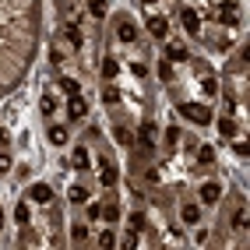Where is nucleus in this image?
Segmentation results:
<instances>
[{
  "label": "nucleus",
  "mask_w": 250,
  "mask_h": 250,
  "mask_svg": "<svg viewBox=\"0 0 250 250\" xmlns=\"http://www.w3.org/2000/svg\"><path fill=\"white\" fill-rule=\"evenodd\" d=\"M67 116H71V120H85V116H88L85 95H71V99H67Z\"/></svg>",
  "instance_id": "4468645a"
},
{
  "label": "nucleus",
  "mask_w": 250,
  "mask_h": 250,
  "mask_svg": "<svg viewBox=\"0 0 250 250\" xmlns=\"http://www.w3.org/2000/svg\"><path fill=\"white\" fill-rule=\"evenodd\" d=\"M11 166H14V162H11V155L4 152V148H0V176H7V173H11Z\"/></svg>",
  "instance_id": "473e14b6"
},
{
  "label": "nucleus",
  "mask_w": 250,
  "mask_h": 250,
  "mask_svg": "<svg viewBox=\"0 0 250 250\" xmlns=\"http://www.w3.org/2000/svg\"><path fill=\"white\" fill-rule=\"evenodd\" d=\"M88 243V226L85 222H71V247Z\"/></svg>",
  "instance_id": "aec40b11"
},
{
  "label": "nucleus",
  "mask_w": 250,
  "mask_h": 250,
  "mask_svg": "<svg viewBox=\"0 0 250 250\" xmlns=\"http://www.w3.org/2000/svg\"><path fill=\"white\" fill-rule=\"evenodd\" d=\"M180 127H166V134H162V145H166V152H176L180 148Z\"/></svg>",
  "instance_id": "4be33fe9"
},
{
  "label": "nucleus",
  "mask_w": 250,
  "mask_h": 250,
  "mask_svg": "<svg viewBox=\"0 0 250 250\" xmlns=\"http://www.w3.org/2000/svg\"><path fill=\"white\" fill-rule=\"evenodd\" d=\"M57 88H60L63 95H67V99H71V95H81V81L67 74V78H60V81H57Z\"/></svg>",
  "instance_id": "6ab92c4d"
},
{
  "label": "nucleus",
  "mask_w": 250,
  "mask_h": 250,
  "mask_svg": "<svg viewBox=\"0 0 250 250\" xmlns=\"http://www.w3.org/2000/svg\"><path fill=\"white\" fill-rule=\"evenodd\" d=\"M49 145H53V148H63V145H67V127H60V124H53V127H49Z\"/></svg>",
  "instance_id": "412c9836"
},
{
  "label": "nucleus",
  "mask_w": 250,
  "mask_h": 250,
  "mask_svg": "<svg viewBox=\"0 0 250 250\" xmlns=\"http://www.w3.org/2000/svg\"><path fill=\"white\" fill-rule=\"evenodd\" d=\"M103 99H106V106H113L116 99H120V92H116V88H106V92H103Z\"/></svg>",
  "instance_id": "e433bc0d"
},
{
  "label": "nucleus",
  "mask_w": 250,
  "mask_h": 250,
  "mask_svg": "<svg viewBox=\"0 0 250 250\" xmlns=\"http://www.w3.org/2000/svg\"><path fill=\"white\" fill-rule=\"evenodd\" d=\"M197 162H201V166H215V148L211 145H197Z\"/></svg>",
  "instance_id": "bb28decb"
},
{
  "label": "nucleus",
  "mask_w": 250,
  "mask_h": 250,
  "mask_svg": "<svg viewBox=\"0 0 250 250\" xmlns=\"http://www.w3.org/2000/svg\"><path fill=\"white\" fill-rule=\"evenodd\" d=\"M201 92L211 99V95H219V78H215L208 67H205V63H201Z\"/></svg>",
  "instance_id": "f3484780"
},
{
  "label": "nucleus",
  "mask_w": 250,
  "mask_h": 250,
  "mask_svg": "<svg viewBox=\"0 0 250 250\" xmlns=\"http://www.w3.org/2000/svg\"><path fill=\"white\" fill-rule=\"evenodd\" d=\"M0 226H4V208H0Z\"/></svg>",
  "instance_id": "a19ab883"
},
{
  "label": "nucleus",
  "mask_w": 250,
  "mask_h": 250,
  "mask_svg": "<svg viewBox=\"0 0 250 250\" xmlns=\"http://www.w3.org/2000/svg\"><path fill=\"white\" fill-rule=\"evenodd\" d=\"M103 219H106L109 226H116V222H120V205H116V197H109V201L103 205Z\"/></svg>",
  "instance_id": "5701e85b"
},
{
  "label": "nucleus",
  "mask_w": 250,
  "mask_h": 250,
  "mask_svg": "<svg viewBox=\"0 0 250 250\" xmlns=\"http://www.w3.org/2000/svg\"><path fill=\"white\" fill-rule=\"evenodd\" d=\"M116 180H120V169H116V162L103 159V162H99V183H103L106 190H113V187H116Z\"/></svg>",
  "instance_id": "f8f14e48"
},
{
  "label": "nucleus",
  "mask_w": 250,
  "mask_h": 250,
  "mask_svg": "<svg viewBox=\"0 0 250 250\" xmlns=\"http://www.w3.org/2000/svg\"><path fill=\"white\" fill-rule=\"evenodd\" d=\"M7 145H11V134H7L4 127H0V148H7Z\"/></svg>",
  "instance_id": "58836bf2"
},
{
  "label": "nucleus",
  "mask_w": 250,
  "mask_h": 250,
  "mask_svg": "<svg viewBox=\"0 0 250 250\" xmlns=\"http://www.w3.org/2000/svg\"><path fill=\"white\" fill-rule=\"evenodd\" d=\"M130 71H134V78H145V74H148V67H145V60H134V63H130Z\"/></svg>",
  "instance_id": "c9c22d12"
},
{
  "label": "nucleus",
  "mask_w": 250,
  "mask_h": 250,
  "mask_svg": "<svg viewBox=\"0 0 250 250\" xmlns=\"http://www.w3.org/2000/svg\"><path fill=\"white\" fill-rule=\"evenodd\" d=\"M39 109H42L46 116H53V109H57V99H53V95H42V99H39Z\"/></svg>",
  "instance_id": "2f4dec72"
},
{
  "label": "nucleus",
  "mask_w": 250,
  "mask_h": 250,
  "mask_svg": "<svg viewBox=\"0 0 250 250\" xmlns=\"http://www.w3.org/2000/svg\"><path fill=\"white\" fill-rule=\"evenodd\" d=\"M63 39H67V46L74 49V53H81V49H85V32H81L78 21H67V28H63Z\"/></svg>",
  "instance_id": "ddd939ff"
},
{
  "label": "nucleus",
  "mask_w": 250,
  "mask_h": 250,
  "mask_svg": "<svg viewBox=\"0 0 250 250\" xmlns=\"http://www.w3.org/2000/svg\"><path fill=\"white\" fill-rule=\"evenodd\" d=\"M67 201L71 205H85L88 201V190L81 187V183H71V187H67Z\"/></svg>",
  "instance_id": "393cba45"
},
{
  "label": "nucleus",
  "mask_w": 250,
  "mask_h": 250,
  "mask_svg": "<svg viewBox=\"0 0 250 250\" xmlns=\"http://www.w3.org/2000/svg\"><path fill=\"white\" fill-rule=\"evenodd\" d=\"M169 18H166V14H152V21H148V36L152 39H159V42H166L169 39Z\"/></svg>",
  "instance_id": "1a4fd4ad"
},
{
  "label": "nucleus",
  "mask_w": 250,
  "mask_h": 250,
  "mask_svg": "<svg viewBox=\"0 0 250 250\" xmlns=\"http://www.w3.org/2000/svg\"><path fill=\"white\" fill-rule=\"evenodd\" d=\"M240 18H243L240 0H211V21L219 28H240Z\"/></svg>",
  "instance_id": "f257e3e1"
},
{
  "label": "nucleus",
  "mask_w": 250,
  "mask_h": 250,
  "mask_svg": "<svg viewBox=\"0 0 250 250\" xmlns=\"http://www.w3.org/2000/svg\"><path fill=\"white\" fill-rule=\"evenodd\" d=\"M127 229H130V232H145V215H141V211H130V215H127Z\"/></svg>",
  "instance_id": "cd10ccee"
},
{
  "label": "nucleus",
  "mask_w": 250,
  "mask_h": 250,
  "mask_svg": "<svg viewBox=\"0 0 250 250\" xmlns=\"http://www.w3.org/2000/svg\"><path fill=\"white\" fill-rule=\"evenodd\" d=\"M247 152H250V145H247V141H240V138H236V155H240V159H247Z\"/></svg>",
  "instance_id": "4c0bfd02"
},
{
  "label": "nucleus",
  "mask_w": 250,
  "mask_h": 250,
  "mask_svg": "<svg viewBox=\"0 0 250 250\" xmlns=\"http://www.w3.org/2000/svg\"><path fill=\"white\" fill-rule=\"evenodd\" d=\"M141 4H145V7H159V4H162V0H141Z\"/></svg>",
  "instance_id": "ea45409f"
},
{
  "label": "nucleus",
  "mask_w": 250,
  "mask_h": 250,
  "mask_svg": "<svg viewBox=\"0 0 250 250\" xmlns=\"http://www.w3.org/2000/svg\"><path fill=\"white\" fill-rule=\"evenodd\" d=\"M88 14L95 21H103L106 14H109V0H88Z\"/></svg>",
  "instance_id": "b1692460"
},
{
  "label": "nucleus",
  "mask_w": 250,
  "mask_h": 250,
  "mask_svg": "<svg viewBox=\"0 0 250 250\" xmlns=\"http://www.w3.org/2000/svg\"><path fill=\"white\" fill-rule=\"evenodd\" d=\"M180 222L187 226V229L201 226V205H197V201H183L180 205Z\"/></svg>",
  "instance_id": "9b49d317"
},
{
  "label": "nucleus",
  "mask_w": 250,
  "mask_h": 250,
  "mask_svg": "<svg viewBox=\"0 0 250 250\" xmlns=\"http://www.w3.org/2000/svg\"><path fill=\"white\" fill-rule=\"evenodd\" d=\"M113 28H116V39H120L124 46H134V42H138V36H141L138 25H134V18H130L127 11H120V14L113 18Z\"/></svg>",
  "instance_id": "7ed1b4c3"
},
{
  "label": "nucleus",
  "mask_w": 250,
  "mask_h": 250,
  "mask_svg": "<svg viewBox=\"0 0 250 250\" xmlns=\"http://www.w3.org/2000/svg\"><path fill=\"white\" fill-rule=\"evenodd\" d=\"M180 25H183V32H187L190 39H197V36L205 32V28H201V14H197L190 4H187V7H180Z\"/></svg>",
  "instance_id": "423d86ee"
},
{
  "label": "nucleus",
  "mask_w": 250,
  "mask_h": 250,
  "mask_svg": "<svg viewBox=\"0 0 250 250\" xmlns=\"http://www.w3.org/2000/svg\"><path fill=\"white\" fill-rule=\"evenodd\" d=\"M162 60H169V63H187V60H190V49H187V42H183V39H166Z\"/></svg>",
  "instance_id": "39448f33"
},
{
  "label": "nucleus",
  "mask_w": 250,
  "mask_h": 250,
  "mask_svg": "<svg viewBox=\"0 0 250 250\" xmlns=\"http://www.w3.org/2000/svg\"><path fill=\"white\" fill-rule=\"evenodd\" d=\"M14 219H18V226H32V208H28V201H18V205H14Z\"/></svg>",
  "instance_id": "a878e982"
},
{
  "label": "nucleus",
  "mask_w": 250,
  "mask_h": 250,
  "mask_svg": "<svg viewBox=\"0 0 250 250\" xmlns=\"http://www.w3.org/2000/svg\"><path fill=\"white\" fill-rule=\"evenodd\" d=\"M120 243H124V247H127V250H134V247H138V243H141V240H138V232H127V236H124V240H120Z\"/></svg>",
  "instance_id": "f704fd0d"
},
{
  "label": "nucleus",
  "mask_w": 250,
  "mask_h": 250,
  "mask_svg": "<svg viewBox=\"0 0 250 250\" xmlns=\"http://www.w3.org/2000/svg\"><path fill=\"white\" fill-rule=\"evenodd\" d=\"M88 166H92V152H88L85 141H78V145L71 148V169H81V173H85Z\"/></svg>",
  "instance_id": "9d476101"
},
{
  "label": "nucleus",
  "mask_w": 250,
  "mask_h": 250,
  "mask_svg": "<svg viewBox=\"0 0 250 250\" xmlns=\"http://www.w3.org/2000/svg\"><path fill=\"white\" fill-rule=\"evenodd\" d=\"M229 226L236 229V232H243V229H247V205H243V201H240L236 208H232V215H229Z\"/></svg>",
  "instance_id": "a211bd4d"
},
{
  "label": "nucleus",
  "mask_w": 250,
  "mask_h": 250,
  "mask_svg": "<svg viewBox=\"0 0 250 250\" xmlns=\"http://www.w3.org/2000/svg\"><path fill=\"white\" fill-rule=\"evenodd\" d=\"M222 201V183L219 180H205L197 187V205H219Z\"/></svg>",
  "instance_id": "0eeeda50"
},
{
  "label": "nucleus",
  "mask_w": 250,
  "mask_h": 250,
  "mask_svg": "<svg viewBox=\"0 0 250 250\" xmlns=\"http://www.w3.org/2000/svg\"><path fill=\"white\" fill-rule=\"evenodd\" d=\"M88 222H99V219H103V201H88Z\"/></svg>",
  "instance_id": "7c9ffc66"
},
{
  "label": "nucleus",
  "mask_w": 250,
  "mask_h": 250,
  "mask_svg": "<svg viewBox=\"0 0 250 250\" xmlns=\"http://www.w3.org/2000/svg\"><path fill=\"white\" fill-rule=\"evenodd\" d=\"M116 74H120V60H116L113 53H109V57H103V81H106V85H113Z\"/></svg>",
  "instance_id": "dca6fc26"
},
{
  "label": "nucleus",
  "mask_w": 250,
  "mask_h": 250,
  "mask_svg": "<svg viewBox=\"0 0 250 250\" xmlns=\"http://www.w3.org/2000/svg\"><path fill=\"white\" fill-rule=\"evenodd\" d=\"M116 141L120 145H134V134H130L127 127H116Z\"/></svg>",
  "instance_id": "72a5a7b5"
},
{
  "label": "nucleus",
  "mask_w": 250,
  "mask_h": 250,
  "mask_svg": "<svg viewBox=\"0 0 250 250\" xmlns=\"http://www.w3.org/2000/svg\"><path fill=\"white\" fill-rule=\"evenodd\" d=\"M219 134H222V141H236L240 138V124L232 120V113H226L219 120Z\"/></svg>",
  "instance_id": "2eb2a0df"
},
{
  "label": "nucleus",
  "mask_w": 250,
  "mask_h": 250,
  "mask_svg": "<svg viewBox=\"0 0 250 250\" xmlns=\"http://www.w3.org/2000/svg\"><path fill=\"white\" fill-rule=\"evenodd\" d=\"M99 247H103V250H109V247H116V232H113V226L109 229H103V232H99V240H95Z\"/></svg>",
  "instance_id": "c85d7f7f"
},
{
  "label": "nucleus",
  "mask_w": 250,
  "mask_h": 250,
  "mask_svg": "<svg viewBox=\"0 0 250 250\" xmlns=\"http://www.w3.org/2000/svg\"><path fill=\"white\" fill-rule=\"evenodd\" d=\"M25 197H28L32 205H42V208H46V205H53V197H57V194H53V187H49V183H32Z\"/></svg>",
  "instance_id": "6e6552de"
},
{
  "label": "nucleus",
  "mask_w": 250,
  "mask_h": 250,
  "mask_svg": "<svg viewBox=\"0 0 250 250\" xmlns=\"http://www.w3.org/2000/svg\"><path fill=\"white\" fill-rule=\"evenodd\" d=\"M176 113H180L187 124H194V127H208V124H215V113H211L205 103H176Z\"/></svg>",
  "instance_id": "f03ea898"
},
{
  "label": "nucleus",
  "mask_w": 250,
  "mask_h": 250,
  "mask_svg": "<svg viewBox=\"0 0 250 250\" xmlns=\"http://www.w3.org/2000/svg\"><path fill=\"white\" fill-rule=\"evenodd\" d=\"M159 78L166 81V85H173V63L169 60H159Z\"/></svg>",
  "instance_id": "c756f323"
},
{
  "label": "nucleus",
  "mask_w": 250,
  "mask_h": 250,
  "mask_svg": "<svg viewBox=\"0 0 250 250\" xmlns=\"http://www.w3.org/2000/svg\"><path fill=\"white\" fill-rule=\"evenodd\" d=\"M138 145H141V152L148 155V152H155V145H159V127H155V120H145L141 127H138V138H134Z\"/></svg>",
  "instance_id": "20e7f679"
}]
</instances>
